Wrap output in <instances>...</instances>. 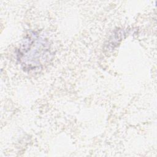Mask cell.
I'll use <instances>...</instances> for the list:
<instances>
[{
	"instance_id": "cell-1",
	"label": "cell",
	"mask_w": 157,
	"mask_h": 157,
	"mask_svg": "<svg viewBox=\"0 0 157 157\" xmlns=\"http://www.w3.org/2000/svg\"><path fill=\"white\" fill-rule=\"evenodd\" d=\"M50 54V45L47 40L33 32L25 37L17 55L21 67L30 72L41 69Z\"/></svg>"
}]
</instances>
